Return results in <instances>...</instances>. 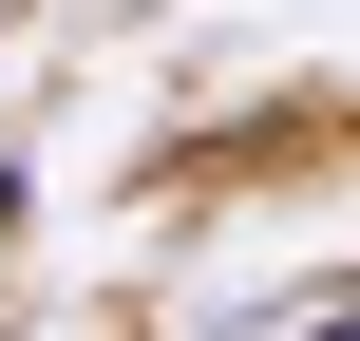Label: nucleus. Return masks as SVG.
Returning <instances> with one entry per match:
<instances>
[{"label":"nucleus","instance_id":"obj_1","mask_svg":"<svg viewBox=\"0 0 360 341\" xmlns=\"http://www.w3.org/2000/svg\"><path fill=\"white\" fill-rule=\"evenodd\" d=\"M304 341H360V285H342V304H323V323H304Z\"/></svg>","mask_w":360,"mask_h":341}]
</instances>
